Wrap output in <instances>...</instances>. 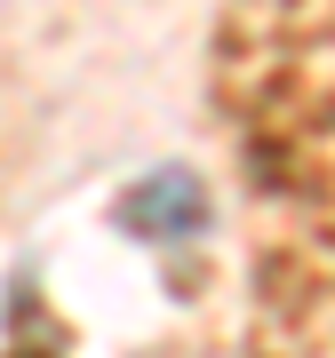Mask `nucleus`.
I'll return each mask as SVG.
<instances>
[{
    "label": "nucleus",
    "mask_w": 335,
    "mask_h": 358,
    "mask_svg": "<svg viewBox=\"0 0 335 358\" xmlns=\"http://www.w3.org/2000/svg\"><path fill=\"white\" fill-rule=\"evenodd\" d=\"M120 223L136 231V239H184V231H207V192H200V176H144L128 199H120Z\"/></svg>",
    "instance_id": "nucleus-1"
}]
</instances>
